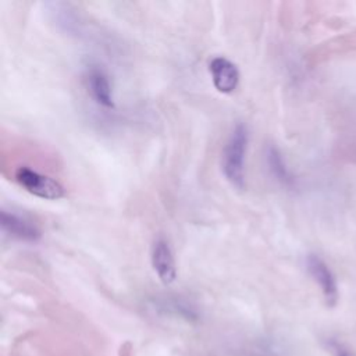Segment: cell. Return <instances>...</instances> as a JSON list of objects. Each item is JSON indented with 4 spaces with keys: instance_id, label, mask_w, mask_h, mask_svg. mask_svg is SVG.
Instances as JSON below:
<instances>
[{
    "instance_id": "cell-1",
    "label": "cell",
    "mask_w": 356,
    "mask_h": 356,
    "mask_svg": "<svg viewBox=\"0 0 356 356\" xmlns=\"http://www.w3.org/2000/svg\"><path fill=\"white\" fill-rule=\"evenodd\" d=\"M249 143V132L246 125L238 122L222 150L221 168L227 181L236 189L245 186V156Z\"/></svg>"
},
{
    "instance_id": "cell-2",
    "label": "cell",
    "mask_w": 356,
    "mask_h": 356,
    "mask_svg": "<svg viewBox=\"0 0 356 356\" xmlns=\"http://www.w3.org/2000/svg\"><path fill=\"white\" fill-rule=\"evenodd\" d=\"M15 181L29 193L49 200H57L65 195L64 186L49 175L40 174L26 165H21L15 170Z\"/></svg>"
},
{
    "instance_id": "cell-3",
    "label": "cell",
    "mask_w": 356,
    "mask_h": 356,
    "mask_svg": "<svg viewBox=\"0 0 356 356\" xmlns=\"http://www.w3.org/2000/svg\"><path fill=\"white\" fill-rule=\"evenodd\" d=\"M306 270L310 277L320 286L321 293L328 306H335L338 302V285L337 280L327 266V263L317 254L310 253L306 257Z\"/></svg>"
},
{
    "instance_id": "cell-4",
    "label": "cell",
    "mask_w": 356,
    "mask_h": 356,
    "mask_svg": "<svg viewBox=\"0 0 356 356\" xmlns=\"http://www.w3.org/2000/svg\"><path fill=\"white\" fill-rule=\"evenodd\" d=\"M209 71L214 88L221 93H231L238 88L239 71L238 67L228 58L218 56L209 64Z\"/></svg>"
},
{
    "instance_id": "cell-5",
    "label": "cell",
    "mask_w": 356,
    "mask_h": 356,
    "mask_svg": "<svg viewBox=\"0 0 356 356\" xmlns=\"http://www.w3.org/2000/svg\"><path fill=\"white\" fill-rule=\"evenodd\" d=\"M152 266L163 284H171L177 278L175 259L171 246L164 238L154 241L152 246Z\"/></svg>"
},
{
    "instance_id": "cell-6",
    "label": "cell",
    "mask_w": 356,
    "mask_h": 356,
    "mask_svg": "<svg viewBox=\"0 0 356 356\" xmlns=\"http://www.w3.org/2000/svg\"><path fill=\"white\" fill-rule=\"evenodd\" d=\"M86 82L89 92L95 102L104 107V108H114V99H113V89L108 81L107 74L97 67H92L88 71Z\"/></svg>"
},
{
    "instance_id": "cell-7",
    "label": "cell",
    "mask_w": 356,
    "mask_h": 356,
    "mask_svg": "<svg viewBox=\"0 0 356 356\" xmlns=\"http://www.w3.org/2000/svg\"><path fill=\"white\" fill-rule=\"evenodd\" d=\"M0 221H1V228L6 234H8L13 238H17L19 241H26V242H36L40 238L39 229L25 218L8 213L6 210L1 211L0 214Z\"/></svg>"
},
{
    "instance_id": "cell-8",
    "label": "cell",
    "mask_w": 356,
    "mask_h": 356,
    "mask_svg": "<svg viewBox=\"0 0 356 356\" xmlns=\"http://www.w3.org/2000/svg\"><path fill=\"white\" fill-rule=\"evenodd\" d=\"M267 164L277 181H280L282 185H286V186L293 185L295 179L291 171L288 170L281 152L275 146H268L267 149Z\"/></svg>"
},
{
    "instance_id": "cell-9",
    "label": "cell",
    "mask_w": 356,
    "mask_h": 356,
    "mask_svg": "<svg viewBox=\"0 0 356 356\" xmlns=\"http://www.w3.org/2000/svg\"><path fill=\"white\" fill-rule=\"evenodd\" d=\"M323 346L331 356H356V352L337 337H325Z\"/></svg>"
}]
</instances>
